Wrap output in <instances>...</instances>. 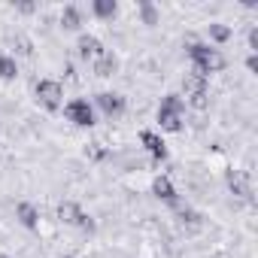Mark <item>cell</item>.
I'll return each mask as SVG.
<instances>
[{
    "label": "cell",
    "mask_w": 258,
    "mask_h": 258,
    "mask_svg": "<svg viewBox=\"0 0 258 258\" xmlns=\"http://www.w3.org/2000/svg\"><path fill=\"white\" fill-rule=\"evenodd\" d=\"M37 10V4H19V13H34Z\"/></svg>",
    "instance_id": "obj_26"
},
{
    "label": "cell",
    "mask_w": 258,
    "mask_h": 258,
    "mask_svg": "<svg viewBox=\"0 0 258 258\" xmlns=\"http://www.w3.org/2000/svg\"><path fill=\"white\" fill-rule=\"evenodd\" d=\"M188 61H191V73H198V76H210V73H222L225 67H228V61H225V55L219 52V49H213L210 43H188Z\"/></svg>",
    "instance_id": "obj_1"
},
{
    "label": "cell",
    "mask_w": 258,
    "mask_h": 258,
    "mask_svg": "<svg viewBox=\"0 0 258 258\" xmlns=\"http://www.w3.org/2000/svg\"><path fill=\"white\" fill-rule=\"evenodd\" d=\"M61 28H64V31H79V28H82V13H79V7H64V10H61Z\"/></svg>",
    "instance_id": "obj_18"
},
{
    "label": "cell",
    "mask_w": 258,
    "mask_h": 258,
    "mask_svg": "<svg viewBox=\"0 0 258 258\" xmlns=\"http://www.w3.org/2000/svg\"><path fill=\"white\" fill-rule=\"evenodd\" d=\"M91 70H94V76H100V79H109V76L118 70V61H115V55H112V52H103L100 58H94Z\"/></svg>",
    "instance_id": "obj_12"
},
{
    "label": "cell",
    "mask_w": 258,
    "mask_h": 258,
    "mask_svg": "<svg viewBox=\"0 0 258 258\" xmlns=\"http://www.w3.org/2000/svg\"><path fill=\"white\" fill-rule=\"evenodd\" d=\"M88 155H91V158H94V161H100V158H103V155H106V152H103V149H100V143H91V149H88Z\"/></svg>",
    "instance_id": "obj_24"
},
{
    "label": "cell",
    "mask_w": 258,
    "mask_h": 258,
    "mask_svg": "<svg viewBox=\"0 0 258 258\" xmlns=\"http://www.w3.org/2000/svg\"><path fill=\"white\" fill-rule=\"evenodd\" d=\"M91 13H94V19H100V22H112L115 13H118V4H115V0H94V4H91Z\"/></svg>",
    "instance_id": "obj_14"
},
{
    "label": "cell",
    "mask_w": 258,
    "mask_h": 258,
    "mask_svg": "<svg viewBox=\"0 0 258 258\" xmlns=\"http://www.w3.org/2000/svg\"><path fill=\"white\" fill-rule=\"evenodd\" d=\"M64 115H67V121H73L76 127H91V124L97 121L94 106H91L85 97H73V100L64 106Z\"/></svg>",
    "instance_id": "obj_3"
},
{
    "label": "cell",
    "mask_w": 258,
    "mask_h": 258,
    "mask_svg": "<svg viewBox=\"0 0 258 258\" xmlns=\"http://www.w3.org/2000/svg\"><path fill=\"white\" fill-rule=\"evenodd\" d=\"M185 106H191V109L204 112V109H210V97H207V94H195V97H185Z\"/></svg>",
    "instance_id": "obj_21"
},
{
    "label": "cell",
    "mask_w": 258,
    "mask_h": 258,
    "mask_svg": "<svg viewBox=\"0 0 258 258\" xmlns=\"http://www.w3.org/2000/svg\"><path fill=\"white\" fill-rule=\"evenodd\" d=\"M76 52H79V58H85V61L91 58V61H94V58H100V55H103L106 49L100 46V40H97V37H91V34H79Z\"/></svg>",
    "instance_id": "obj_9"
},
{
    "label": "cell",
    "mask_w": 258,
    "mask_h": 258,
    "mask_svg": "<svg viewBox=\"0 0 258 258\" xmlns=\"http://www.w3.org/2000/svg\"><path fill=\"white\" fill-rule=\"evenodd\" d=\"M0 258H13V255H4V252H0Z\"/></svg>",
    "instance_id": "obj_27"
},
{
    "label": "cell",
    "mask_w": 258,
    "mask_h": 258,
    "mask_svg": "<svg viewBox=\"0 0 258 258\" xmlns=\"http://www.w3.org/2000/svg\"><path fill=\"white\" fill-rule=\"evenodd\" d=\"M140 143L146 146V152H149L155 161H167V143H164L155 131H140Z\"/></svg>",
    "instance_id": "obj_8"
},
{
    "label": "cell",
    "mask_w": 258,
    "mask_h": 258,
    "mask_svg": "<svg viewBox=\"0 0 258 258\" xmlns=\"http://www.w3.org/2000/svg\"><path fill=\"white\" fill-rule=\"evenodd\" d=\"M94 103H97V109H100L106 118H118V115L124 112V97L115 94V91H100V94L94 97Z\"/></svg>",
    "instance_id": "obj_6"
},
{
    "label": "cell",
    "mask_w": 258,
    "mask_h": 258,
    "mask_svg": "<svg viewBox=\"0 0 258 258\" xmlns=\"http://www.w3.org/2000/svg\"><path fill=\"white\" fill-rule=\"evenodd\" d=\"M16 52L19 55H31L34 49H31V40L25 37V34H16Z\"/></svg>",
    "instance_id": "obj_22"
},
{
    "label": "cell",
    "mask_w": 258,
    "mask_h": 258,
    "mask_svg": "<svg viewBox=\"0 0 258 258\" xmlns=\"http://www.w3.org/2000/svg\"><path fill=\"white\" fill-rule=\"evenodd\" d=\"M246 70H249V73H258V55H249V58H246Z\"/></svg>",
    "instance_id": "obj_25"
},
{
    "label": "cell",
    "mask_w": 258,
    "mask_h": 258,
    "mask_svg": "<svg viewBox=\"0 0 258 258\" xmlns=\"http://www.w3.org/2000/svg\"><path fill=\"white\" fill-rule=\"evenodd\" d=\"M207 79L204 76H198V73H185L182 76V91H185V97H195V94H207Z\"/></svg>",
    "instance_id": "obj_13"
},
{
    "label": "cell",
    "mask_w": 258,
    "mask_h": 258,
    "mask_svg": "<svg viewBox=\"0 0 258 258\" xmlns=\"http://www.w3.org/2000/svg\"><path fill=\"white\" fill-rule=\"evenodd\" d=\"M158 127H161V131H167V134H179L182 131V115L158 109Z\"/></svg>",
    "instance_id": "obj_17"
},
{
    "label": "cell",
    "mask_w": 258,
    "mask_h": 258,
    "mask_svg": "<svg viewBox=\"0 0 258 258\" xmlns=\"http://www.w3.org/2000/svg\"><path fill=\"white\" fill-rule=\"evenodd\" d=\"M67 258H70V255H67Z\"/></svg>",
    "instance_id": "obj_28"
},
{
    "label": "cell",
    "mask_w": 258,
    "mask_h": 258,
    "mask_svg": "<svg viewBox=\"0 0 258 258\" xmlns=\"http://www.w3.org/2000/svg\"><path fill=\"white\" fill-rule=\"evenodd\" d=\"M82 207L76 204V201H64L61 207H58V219L64 222V225H70V228H79V222H82Z\"/></svg>",
    "instance_id": "obj_11"
},
{
    "label": "cell",
    "mask_w": 258,
    "mask_h": 258,
    "mask_svg": "<svg viewBox=\"0 0 258 258\" xmlns=\"http://www.w3.org/2000/svg\"><path fill=\"white\" fill-rule=\"evenodd\" d=\"M158 109H164V112H176V115H185V97H179V94H164Z\"/></svg>",
    "instance_id": "obj_20"
},
{
    "label": "cell",
    "mask_w": 258,
    "mask_h": 258,
    "mask_svg": "<svg viewBox=\"0 0 258 258\" xmlns=\"http://www.w3.org/2000/svg\"><path fill=\"white\" fill-rule=\"evenodd\" d=\"M16 222L22 228H28V231H37L40 228V210H37V204H31V201L16 204Z\"/></svg>",
    "instance_id": "obj_7"
},
{
    "label": "cell",
    "mask_w": 258,
    "mask_h": 258,
    "mask_svg": "<svg viewBox=\"0 0 258 258\" xmlns=\"http://www.w3.org/2000/svg\"><path fill=\"white\" fill-rule=\"evenodd\" d=\"M207 37H210V43L225 46V43L234 37V31H231L228 25H222V22H210V25H207Z\"/></svg>",
    "instance_id": "obj_15"
},
{
    "label": "cell",
    "mask_w": 258,
    "mask_h": 258,
    "mask_svg": "<svg viewBox=\"0 0 258 258\" xmlns=\"http://www.w3.org/2000/svg\"><path fill=\"white\" fill-rule=\"evenodd\" d=\"M152 195H155L158 201H164L167 207H173V210H179V207H182L179 191H176V185H173V179H170V176H155V179H152Z\"/></svg>",
    "instance_id": "obj_4"
},
{
    "label": "cell",
    "mask_w": 258,
    "mask_h": 258,
    "mask_svg": "<svg viewBox=\"0 0 258 258\" xmlns=\"http://www.w3.org/2000/svg\"><path fill=\"white\" fill-rule=\"evenodd\" d=\"M249 55H258V28H249Z\"/></svg>",
    "instance_id": "obj_23"
},
{
    "label": "cell",
    "mask_w": 258,
    "mask_h": 258,
    "mask_svg": "<svg viewBox=\"0 0 258 258\" xmlns=\"http://www.w3.org/2000/svg\"><path fill=\"white\" fill-rule=\"evenodd\" d=\"M176 219H179V225H182L188 234L204 231V216H201L198 210H191V207H179V210H176Z\"/></svg>",
    "instance_id": "obj_10"
},
{
    "label": "cell",
    "mask_w": 258,
    "mask_h": 258,
    "mask_svg": "<svg viewBox=\"0 0 258 258\" xmlns=\"http://www.w3.org/2000/svg\"><path fill=\"white\" fill-rule=\"evenodd\" d=\"M34 94H37V100L49 109V112H55L58 106H61V100H64V85L58 82V79H37V85H34Z\"/></svg>",
    "instance_id": "obj_2"
},
{
    "label": "cell",
    "mask_w": 258,
    "mask_h": 258,
    "mask_svg": "<svg viewBox=\"0 0 258 258\" xmlns=\"http://www.w3.org/2000/svg\"><path fill=\"white\" fill-rule=\"evenodd\" d=\"M0 79L4 82H16L19 79V61L13 55H0Z\"/></svg>",
    "instance_id": "obj_19"
},
{
    "label": "cell",
    "mask_w": 258,
    "mask_h": 258,
    "mask_svg": "<svg viewBox=\"0 0 258 258\" xmlns=\"http://www.w3.org/2000/svg\"><path fill=\"white\" fill-rule=\"evenodd\" d=\"M137 13H140V22H143V25H149V28L161 25V13H158L155 4H149V0H140V4H137Z\"/></svg>",
    "instance_id": "obj_16"
},
{
    "label": "cell",
    "mask_w": 258,
    "mask_h": 258,
    "mask_svg": "<svg viewBox=\"0 0 258 258\" xmlns=\"http://www.w3.org/2000/svg\"><path fill=\"white\" fill-rule=\"evenodd\" d=\"M225 182H228V188H231L234 198L252 201V179H249V170H228V173H225Z\"/></svg>",
    "instance_id": "obj_5"
}]
</instances>
